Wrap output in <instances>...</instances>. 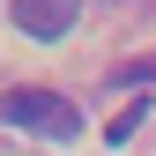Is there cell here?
<instances>
[{"label":"cell","mask_w":156,"mask_h":156,"mask_svg":"<svg viewBox=\"0 0 156 156\" xmlns=\"http://www.w3.org/2000/svg\"><path fill=\"white\" fill-rule=\"evenodd\" d=\"M112 82H156V52H149V60H126L119 74H112Z\"/></svg>","instance_id":"4"},{"label":"cell","mask_w":156,"mask_h":156,"mask_svg":"<svg viewBox=\"0 0 156 156\" xmlns=\"http://www.w3.org/2000/svg\"><path fill=\"white\" fill-rule=\"evenodd\" d=\"M8 15H15V30H23L30 45H52V37H67V30H74L82 0H8Z\"/></svg>","instance_id":"2"},{"label":"cell","mask_w":156,"mask_h":156,"mask_svg":"<svg viewBox=\"0 0 156 156\" xmlns=\"http://www.w3.org/2000/svg\"><path fill=\"white\" fill-rule=\"evenodd\" d=\"M0 126L45 134V141H74V134H82V112H74L60 89H8L0 97Z\"/></svg>","instance_id":"1"},{"label":"cell","mask_w":156,"mask_h":156,"mask_svg":"<svg viewBox=\"0 0 156 156\" xmlns=\"http://www.w3.org/2000/svg\"><path fill=\"white\" fill-rule=\"evenodd\" d=\"M141 119H149V104H126V112H119V119H112V126H104V141H134V126H141Z\"/></svg>","instance_id":"3"}]
</instances>
